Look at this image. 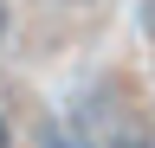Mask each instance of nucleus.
Instances as JSON below:
<instances>
[{
  "label": "nucleus",
  "mask_w": 155,
  "mask_h": 148,
  "mask_svg": "<svg viewBox=\"0 0 155 148\" xmlns=\"http://www.w3.org/2000/svg\"><path fill=\"white\" fill-rule=\"evenodd\" d=\"M116 148H142V142H136V135H123V142H116Z\"/></svg>",
  "instance_id": "obj_1"
},
{
  "label": "nucleus",
  "mask_w": 155,
  "mask_h": 148,
  "mask_svg": "<svg viewBox=\"0 0 155 148\" xmlns=\"http://www.w3.org/2000/svg\"><path fill=\"white\" fill-rule=\"evenodd\" d=\"M0 148H7V122H0Z\"/></svg>",
  "instance_id": "obj_2"
},
{
  "label": "nucleus",
  "mask_w": 155,
  "mask_h": 148,
  "mask_svg": "<svg viewBox=\"0 0 155 148\" xmlns=\"http://www.w3.org/2000/svg\"><path fill=\"white\" fill-rule=\"evenodd\" d=\"M0 32H7V7H0Z\"/></svg>",
  "instance_id": "obj_3"
}]
</instances>
